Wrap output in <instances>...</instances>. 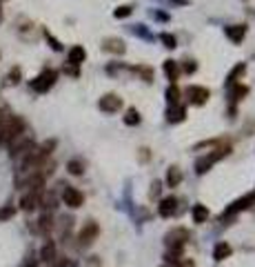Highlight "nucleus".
<instances>
[{"label": "nucleus", "instance_id": "nucleus-8", "mask_svg": "<svg viewBox=\"0 0 255 267\" xmlns=\"http://www.w3.org/2000/svg\"><path fill=\"white\" fill-rule=\"evenodd\" d=\"M96 236H98V225L87 223L80 229V234H78V241H80V245H91L96 241Z\"/></svg>", "mask_w": 255, "mask_h": 267}, {"label": "nucleus", "instance_id": "nucleus-1", "mask_svg": "<svg viewBox=\"0 0 255 267\" xmlns=\"http://www.w3.org/2000/svg\"><path fill=\"white\" fill-rule=\"evenodd\" d=\"M24 131V122L16 116H7V121L0 125V145H9L18 134Z\"/></svg>", "mask_w": 255, "mask_h": 267}, {"label": "nucleus", "instance_id": "nucleus-27", "mask_svg": "<svg viewBox=\"0 0 255 267\" xmlns=\"http://www.w3.org/2000/svg\"><path fill=\"white\" fill-rule=\"evenodd\" d=\"M129 14H131V7L129 5H122V7H118V9L113 11V16H116V18H127Z\"/></svg>", "mask_w": 255, "mask_h": 267}, {"label": "nucleus", "instance_id": "nucleus-14", "mask_svg": "<svg viewBox=\"0 0 255 267\" xmlns=\"http://www.w3.org/2000/svg\"><path fill=\"white\" fill-rule=\"evenodd\" d=\"M56 245L51 243V241H47V243L42 245V249H40V261H44V263H51V261H56Z\"/></svg>", "mask_w": 255, "mask_h": 267}, {"label": "nucleus", "instance_id": "nucleus-34", "mask_svg": "<svg viewBox=\"0 0 255 267\" xmlns=\"http://www.w3.org/2000/svg\"><path fill=\"white\" fill-rule=\"evenodd\" d=\"M0 23H2V11H0Z\"/></svg>", "mask_w": 255, "mask_h": 267}, {"label": "nucleus", "instance_id": "nucleus-5", "mask_svg": "<svg viewBox=\"0 0 255 267\" xmlns=\"http://www.w3.org/2000/svg\"><path fill=\"white\" fill-rule=\"evenodd\" d=\"M63 203L67 205V207H71V209H78L82 203H85V196H82L80 192L76 190V187H69V185H64V190H63Z\"/></svg>", "mask_w": 255, "mask_h": 267}, {"label": "nucleus", "instance_id": "nucleus-29", "mask_svg": "<svg viewBox=\"0 0 255 267\" xmlns=\"http://www.w3.org/2000/svg\"><path fill=\"white\" fill-rule=\"evenodd\" d=\"M11 216H14V207H2L0 209V220L11 218Z\"/></svg>", "mask_w": 255, "mask_h": 267}, {"label": "nucleus", "instance_id": "nucleus-10", "mask_svg": "<svg viewBox=\"0 0 255 267\" xmlns=\"http://www.w3.org/2000/svg\"><path fill=\"white\" fill-rule=\"evenodd\" d=\"M255 203V194H246L244 198H237L235 203L231 205V207L226 209V216H231V214H237V212H242V209H246V207H251V205Z\"/></svg>", "mask_w": 255, "mask_h": 267}, {"label": "nucleus", "instance_id": "nucleus-12", "mask_svg": "<svg viewBox=\"0 0 255 267\" xmlns=\"http://www.w3.org/2000/svg\"><path fill=\"white\" fill-rule=\"evenodd\" d=\"M175 205H178V200L173 196L162 198V203H160V216L162 218H171V214H175Z\"/></svg>", "mask_w": 255, "mask_h": 267}, {"label": "nucleus", "instance_id": "nucleus-19", "mask_svg": "<svg viewBox=\"0 0 255 267\" xmlns=\"http://www.w3.org/2000/svg\"><path fill=\"white\" fill-rule=\"evenodd\" d=\"M164 73H167V78L173 83L175 78H178V63H173V60H164Z\"/></svg>", "mask_w": 255, "mask_h": 267}, {"label": "nucleus", "instance_id": "nucleus-18", "mask_svg": "<svg viewBox=\"0 0 255 267\" xmlns=\"http://www.w3.org/2000/svg\"><path fill=\"white\" fill-rule=\"evenodd\" d=\"M105 49L106 51H116V53H125V43L118 38H109L105 43Z\"/></svg>", "mask_w": 255, "mask_h": 267}, {"label": "nucleus", "instance_id": "nucleus-28", "mask_svg": "<svg viewBox=\"0 0 255 267\" xmlns=\"http://www.w3.org/2000/svg\"><path fill=\"white\" fill-rule=\"evenodd\" d=\"M160 40H162L164 47H169V49H173V47H175V38H173V36L162 34V36H160Z\"/></svg>", "mask_w": 255, "mask_h": 267}, {"label": "nucleus", "instance_id": "nucleus-7", "mask_svg": "<svg viewBox=\"0 0 255 267\" xmlns=\"http://www.w3.org/2000/svg\"><path fill=\"white\" fill-rule=\"evenodd\" d=\"M40 200H42L40 192H27V194L20 196V207H22L24 212H34V209L40 205Z\"/></svg>", "mask_w": 255, "mask_h": 267}, {"label": "nucleus", "instance_id": "nucleus-2", "mask_svg": "<svg viewBox=\"0 0 255 267\" xmlns=\"http://www.w3.org/2000/svg\"><path fill=\"white\" fill-rule=\"evenodd\" d=\"M56 78H58V73L53 72V69H44V72L40 73L38 78H34V80H31V89H34V92H38V94H47L49 89L53 87Z\"/></svg>", "mask_w": 255, "mask_h": 267}, {"label": "nucleus", "instance_id": "nucleus-6", "mask_svg": "<svg viewBox=\"0 0 255 267\" xmlns=\"http://www.w3.org/2000/svg\"><path fill=\"white\" fill-rule=\"evenodd\" d=\"M98 107H100V112L113 114V112H118V109L122 107V98L116 96V94H106V96H102L100 100H98Z\"/></svg>", "mask_w": 255, "mask_h": 267}, {"label": "nucleus", "instance_id": "nucleus-17", "mask_svg": "<svg viewBox=\"0 0 255 267\" xmlns=\"http://www.w3.org/2000/svg\"><path fill=\"white\" fill-rule=\"evenodd\" d=\"M180 180H182L180 170H178V167H171V170L167 171V185H169V187H178Z\"/></svg>", "mask_w": 255, "mask_h": 267}, {"label": "nucleus", "instance_id": "nucleus-20", "mask_svg": "<svg viewBox=\"0 0 255 267\" xmlns=\"http://www.w3.org/2000/svg\"><path fill=\"white\" fill-rule=\"evenodd\" d=\"M207 218H209V209L204 207V205H195V207H193V220H195V223H204Z\"/></svg>", "mask_w": 255, "mask_h": 267}, {"label": "nucleus", "instance_id": "nucleus-16", "mask_svg": "<svg viewBox=\"0 0 255 267\" xmlns=\"http://www.w3.org/2000/svg\"><path fill=\"white\" fill-rule=\"evenodd\" d=\"M167 118H169V122H180V121H182V118H184V107H180V105L169 107Z\"/></svg>", "mask_w": 255, "mask_h": 267}, {"label": "nucleus", "instance_id": "nucleus-15", "mask_svg": "<svg viewBox=\"0 0 255 267\" xmlns=\"http://www.w3.org/2000/svg\"><path fill=\"white\" fill-rule=\"evenodd\" d=\"M231 256V245L229 243H217L215 249H213V258L215 261H224V258Z\"/></svg>", "mask_w": 255, "mask_h": 267}, {"label": "nucleus", "instance_id": "nucleus-25", "mask_svg": "<svg viewBox=\"0 0 255 267\" xmlns=\"http://www.w3.org/2000/svg\"><path fill=\"white\" fill-rule=\"evenodd\" d=\"M38 223H40V225H38V227H40V232H42V234H47L49 229H51V214H42Z\"/></svg>", "mask_w": 255, "mask_h": 267}, {"label": "nucleus", "instance_id": "nucleus-33", "mask_svg": "<svg viewBox=\"0 0 255 267\" xmlns=\"http://www.w3.org/2000/svg\"><path fill=\"white\" fill-rule=\"evenodd\" d=\"M184 72H187V73H193V72H195V65H193V63L189 65V63H187V65H184Z\"/></svg>", "mask_w": 255, "mask_h": 267}, {"label": "nucleus", "instance_id": "nucleus-24", "mask_svg": "<svg viewBox=\"0 0 255 267\" xmlns=\"http://www.w3.org/2000/svg\"><path fill=\"white\" fill-rule=\"evenodd\" d=\"M242 96H246V87H244V85H233V89H231V100L237 102V100H242Z\"/></svg>", "mask_w": 255, "mask_h": 267}, {"label": "nucleus", "instance_id": "nucleus-3", "mask_svg": "<svg viewBox=\"0 0 255 267\" xmlns=\"http://www.w3.org/2000/svg\"><path fill=\"white\" fill-rule=\"evenodd\" d=\"M226 154H229V149H217V151H213V154H207V156H202V158H197L195 171H197V174H204V171H209L213 163H217L220 158H224Z\"/></svg>", "mask_w": 255, "mask_h": 267}, {"label": "nucleus", "instance_id": "nucleus-13", "mask_svg": "<svg viewBox=\"0 0 255 267\" xmlns=\"http://www.w3.org/2000/svg\"><path fill=\"white\" fill-rule=\"evenodd\" d=\"M85 58H87V51H85V47L76 45V47L69 49V63H71L73 67H78V65H80Z\"/></svg>", "mask_w": 255, "mask_h": 267}, {"label": "nucleus", "instance_id": "nucleus-9", "mask_svg": "<svg viewBox=\"0 0 255 267\" xmlns=\"http://www.w3.org/2000/svg\"><path fill=\"white\" fill-rule=\"evenodd\" d=\"M189 98H191L193 105H202V102L209 100V89L207 87H197V85H191V87L187 89Z\"/></svg>", "mask_w": 255, "mask_h": 267}, {"label": "nucleus", "instance_id": "nucleus-11", "mask_svg": "<svg viewBox=\"0 0 255 267\" xmlns=\"http://www.w3.org/2000/svg\"><path fill=\"white\" fill-rule=\"evenodd\" d=\"M224 34L229 36L231 43H242V38H244V34H246V27L244 24H231V27L224 29Z\"/></svg>", "mask_w": 255, "mask_h": 267}, {"label": "nucleus", "instance_id": "nucleus-32", "mask_svg": "<svg viewBox=\"0 0 255 267\" xmlns=\"http://www.w3.org/2000/svg\"><path fill=\"white\" fill-rule=\"evenodd\" d=\"M158 194H160V183L155 180V183L151 185V196H158Z\"/></svg>", "mask_w": 255, "mask_h": 267}, {"label": "nucleus", "instance_id": "nucleus-31", "mask_svg": "<svg viewBox=\"0 0 255 267\" xmlns=\"http://www.w3.org/2000/svg\"><path fill=\"white\" fill-rule=\"evenodd\" d=\"M178 267H195V263H193L191 258H184V261H180Z\"/></svg>", "mask_w": 255, "mask_h": 267}, {"label": "nucleus", "instance_id": "nucleus-30", "mask_svg": "<svg viewBox=\"0 0 255 267\" xmlns=\"http://www.w3.org/2000/svg\"><path fill=\"white\" fill-rule=\"evenodd\" d=\"M47 38H49V43H51V49H56V51H60V49H63V45H60L56 38H51L49 34H47Z\"/></svg>", "mask_w": 255, "mask_h": 267}, {"label": "nucleus", "instance_id": "nucleus-23", "mask_svg": "<svg viewBox=\"0 0 255 267\" xmlns=\"http://www.w3.org/2000/svg\"><path fill=\"white\" fill-rule=\"evenodd\" d=\"M178 98H180L178 87H175V85H171V87L167 89V100H169V105H171V107H173V105H178Z\"/></svg>", "mask_w": 255, "mask_h": 267}, {"label": "nucleus", "instance_id": "nucleus-21", "mask_svg": "<svg viewBox=\"0 0 255 267\" xmlns=\"http://www.w3.org/2000/svg\"><path fill=\"white\" fill-rule=\"evenodd\" d=\"M67 170H69V174L80 176L82 171H85V165H82L80 160H69V163H67Z\"/></svg>", "mask_w": 255, "mask_h": 267}, {"label": "nucleus", "instance_id": "nucleus-22", "mask_svg": "<svg viewBox=\"0 0 255 267\" xmlns=\"http://www.w3.org/2000/svg\"><path fill=\"white\" fill-rule=\"evenodd\" d=\"M138 122H140V112H138V109H129L127 116H125V125L133 127V125H138Z\"/></svg>", "mask_w": 255, "mask_h": 267}, {"label": "nucleus", "instance_id": "nucleus-4", "mask_svg": "<svg viewBox=\"0 0 255 267\" xmlns=\"http://www.w3.org/2000/svg\"><path fill=\"white\" fill-rule=\"evenodd\" d=\"M187 241H189V232L184 227H175L167 234V245L171 249H182Z\"/></svg>", "mask_w": 255, "mask_h": 267}, {"label": "nucleus", "instance_id": "nucleus-26", "mask_svg": "<svg viewBox=\"0 0 255 267\" xmlns=\"http://www.w3.org/2000/svg\"><path fill=\"white\" fill-rule=\"evenodd\" d=\"M244 69H246V65L242 63V65H237L235 69H233L231 73H229V85H235V78L240 76V73H244Z\"/></svg>", "mask_w": 255, "mask_h": 267}]
</instances>
